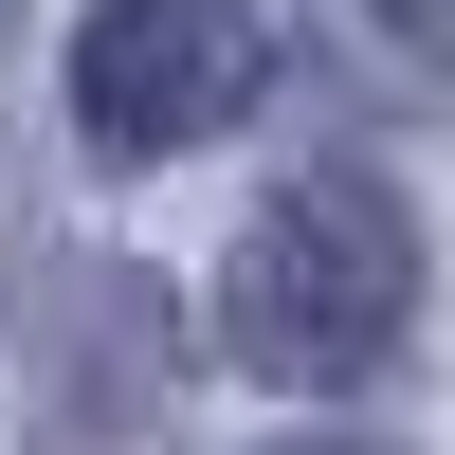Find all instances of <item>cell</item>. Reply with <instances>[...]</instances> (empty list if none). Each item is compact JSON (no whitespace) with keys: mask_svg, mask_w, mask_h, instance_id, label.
<instances>
[{"mask_svg":"<svg viewBox=\"0 0 455 455\" xmlns=\"http://www.w3.org/2000/svg\"><path fill=\"white\" fill-rule=\"evenodd\" d=\"M274 73L255 0H92L73 19V128L109 164H164V146H219Z\"/></svg>","mask_w":455,"mask_h":455,"instance_id":"cell-2","label":"cell"},{"mask_svg":"<svg viewBox=\"0 0 455 455\" xmlns=\"http://www.w3.org/2000/svg\"><path fill=\"white\" fill-rule=\"evenodd\" d=\"M310 455H383V437H310Z\"/></svg>","mask_w":455,"mask_h":455,"instance_id":"cell-3","label":"cell"},{"mask_svg":"<svg viewBox=\"0 0 455 455\" xmlns=\"http://www.w3.org/2000/svg\"><path fill=\"white\" fill-rule=\"evenodd\" d=\"M401 328H419V219L383 201L364 164H310L274 182V201L237 219V255H219V347L255 364V383H364V364H401Z\"/></svg>","mask_w":455,"mask_h":455,"instance_id":"cell-1","label":"cell"}]
</instances>
